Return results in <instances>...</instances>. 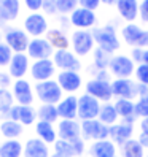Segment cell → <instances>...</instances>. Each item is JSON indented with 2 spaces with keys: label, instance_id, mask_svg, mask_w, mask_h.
I'll return each mask as SVG.
<instances>
[{
  "label": "cell",
  "instance_id": "obj_1",
  "mask_svg": "<svg viewBox=\"0 0 148 157\" xmlns=\"http://www.w3.org/2000/svg\"><path fill=\"white\" fill-rule=\"evenodd\" d=\"M92 36H94L97 48L104 49L108 54H115L121 48V40H119V36L116 33V27L113 24L94 27L92 29Z\"/></svg>",
  "mask_w": 148,
  "mask_h": 157
},
{
  "label": "cell",
  "instance_id": "obj_2",
  "mask_svg": "<svg viewBox=\"0 0 148 157\" xmlns=\"http://www.w3.org/2000/svg\"><path fill=\"white\" fill-rule=\"evenodd\" d=\"M35 97L40 100L43 105H58L59 101L64 98V90L61 89L59 82L56 79H48L42 82H35L34 86Z\"/></svg>",
  "mask_w": 148,
  "mask_h": 157
},
{
  "label": "cell",
  "instance_id": "obj_3",
  "mask_svg": "<svg viewBox=\"0 0 148 157\" xmlns=\"http://www.w3.org/2000/svg\"><path fill=\"white\" fill-rule=\"evenodd\" d=\"M119 33H121V38L127 46L148 49V29H143L135 22H131V24H124Z\"/></svg>",
  "mask_w": 148,
  "mask_h": 157
},
{
  "label": "cell",
  "instance_id": "obj_4",
  "mask_svg": "<svg viewBox=\"0 0 148 157\" xmlns=\"http://www.w3.org/2000/svg\"><path fill=\"white\" fill-rule=\"evenodd\" d=\"M94 36H92V30H78L75 29L70 35V46L72 52L77 54L78 57H86L94 51Z\"/></svg>",
  "mask_w": 148,
  "mask_h": 157
},
{
  "label": "cell",
  "instance_id": "obj_5",
  "mask_svg": "<svg viewBox=\"0 0 148 157\" xmlns=\"http://www.w3.org/2000/svg\"><path fill=\"white\" fill-rule=\"evenodd\" d=\"M135 62L127 54H113L110 59L108 71L113 78H132L135 71Z\"/></svg>",
  "mask_w": 148,
  "mask_h": 157
},
{
  "label": "cell",
  "instance_id": "obj_6",
  "mask_svg": "<svg viewBox=\"0 0 148 157\" xmlns=\"http://www.w3.org/2000/svg\"><path fill=\"white\" fill-rule=\"evenodd\" d=\"M22 29L32 38H40L50 30L48 17L43 13H29L22 21Z\"/></svg>",
  "mask_w": 148,
  "mask_h": 157
},
{
  "label": "cell",
  "instance_id": "obj_7",
  "mask_svg": "<svg viewBox=\"0 0 148 157\" xmlns=\"http://www.w3.org/2000/svg\"><path fill=\"white\" fill-rule=\"evenodd\" d=\"M85 92L91 97L97 98L100 103H108L113 98L112 81H107V79H97V78L88 79L85 84Z\"/></svg>",
  "mask_w": 148,
  "mask_h": 157
},
{
  "label": "cell",
  "instance_id": "obj_8",
  "mask_svg": "<svg viewBox=\"0 0 148 157\" xmlns=\"http://www.w3.org/2000/svg\"><path fill=\"white\" fill-rule=\"evenodd\" d=\"M108 136H110V127L102 124L99 119H91V121L81 122V138L85 141L108 140Z\"/></svg>",
  "mask_w": 148,
  "mask_h": 157
},
{
  "label": "cell",
  "instance_id": "obj_9",
  "mask_svg": "<svg viewBox=\"0 0 148 157\" xmlns=\"http://www.w3.org/2000/svg\"><path fill=\"white\" fill-rule=\"evenodd\" d=\"M112 92L115 98L134 100V98H138V84L132 78H113Z\"/></svg>",
  "mask_w": 148,
  "mask_h": 157
},
{
  "label": "cell",
  "instance_id": "obj_10",
  "mask_svg": "<svg viewBox=\"0 0 148 157\" xmlns=\"http://www.w3.org/2000/svg\"><path fill=\"white\" fill-rule=\"evenodd\" d=\"M100 106H102V103L97 98L86 94V92L78 95V119H80V122L97 119L99 113H100Z\"/></svg>",
  "mask_w": 148,
  "mask_h": 157
},
{
  "label": "cell",
  "instance_id": "obj_11",
  "mask_svg": "<svg viewBox=\"0 0 148 157\" xmlns=\"http://www.w3.org/2000/svg\"><path fill=\"white\" fill-rule=\"evenodd\" d=\"M3 41L10 46L13 52H26L30 43V36L24 32V29L18 27H8L3 32Z\"/></svg>",
  "mask_w": 148,
  "mask_h": 157
},
{
  "label": "cell",
  "instance_id": "obj_12",
  "mask_svg": "<svg viewBox=\"0 0 148 157\" xmlns=\"http://www.w3.org/2000/svg\"><path fill=\"white\" fill-rule=\"evenodd\" d=\"M70 22L72 27H75L78 30H92L94 27H97V14L96 11L86 10V8L78 6L75 11L70 14Z\"/></svg>",
  "mask_w": 148,
  "mask_h": 157
},
{
  "label": "cell",
  "instance_id": "obj_13",
  "mask_svg": "<svg viewBox=\"0 0 148 157\" xmlns=\"http://www.w3.org/2000/svg\"><path fill=\"white\" fill-rule=\"evenodd\" d=\"M11 94L14 98V103L18 105H34L35 92L29 79H14L11 84Z\"/></svg>",
  "mask_w": 148,
  "mask_h": 157
},
{
  "label": "cell",
  "instance_id": "obj_14",
  "mask_svg": "<svg viewBox=\"0 0 148 157\" xmlns=\"http://www.w3.org/2000/svg\"><path fill=\"white\" fill-rule=\"evenodd\" d=\"M53 62L56 65V68H59V71H80L83 67L80 57L69 49L54 51Z\"/></svg>",
  "mask_w": 148,
  "mask_h": 157
},
{
  "label": "cell",
  "instance_id": "obj_15",
  "mask_svg": "<svg viewBox=\"0 0 148 157\" xmlns=\"http://www.w3.org/2000/svg\"><path fill=\"white\" fill-rule=\"evenodd\" d=\"M26 52L32 60H43V59H53L54 48L46 38L40 36V38H30V43L27 46Z\"/></svg>",
  "mask_w": 148,
  "mask_h": 157
},
{
  "label": "cell",
  "instance_id": "obj_16",
  "mask_svg": "<svg viewBox=\"0 0 148 157\" xmlns=\"http://www.w3.org/2000/svg\"><path fill=\"white\" fill-rule=\"evenodd\" d=\"M56 65H54L53 59H43V60H34L30 65V78L35 82L48 81L53 79V76L56 75Z\"/></svg>",
  "mask_w": 148,
  "mask_h": 157
},
{
  "label": "cell",
  "instance_id": "obj_17",
  "mask_svg": "<svg viewBox=\"0 0 148 157\" xmlns=\"http://www.w3.org/2000/svg\"><path fill=\"white\" fill-rule=\"evenodd\" d=\"M30 57L27 56V52H14L8 65V75L13 79H22L30 71Z\"/></svg>",
  "mask_w": 148,
  "mask_h": 157
},
{
  "label": "cell",
  "instance_id": "obj_18",
  "mask_svg": "<svg viewBox=\"0 0 148 157\" xmlns=\"http://www.w3.org/2000/svg\"><path fill=\"white\" fill-rule=\"evenodd\" d=\"M56 81L67 95H75V92H78L83 86L80 71H59L56 75Z\"/></svg>",
  "mask_w": 148,
  "mask_h": 157
},
{
  "label": "cell",
  "instance_id": "obj_19",
  "mask_svg": "<svg viewBox=\"0 0 148 157\" xmlns=\"http://www.w3.org/2000/svg\"><path fill=\"white\" fill-rule=\"evenodd\" d=\"M58 136L64 141H73L81 138V122L78 119H59L58 122Z\"/></svg>",
  "mask_w": 148,
  "mask_h": 157
},
{
  "label": "cell",
  "instance_id": "obj_20",
  "mask_svg": "<svg viewBox=\"0 0 148 157\" xmlns=\"http://www.w3.org/2000/svg\"><path fill=\"white\" fill-rule=\"evenodd\" d=\"M8 119H13V121L26 125H34L38 117H37V109L32 105H18L14 103L13 108L10 109V114H8Z\"/></svg>",
  "mask_w": 148,
  "mask_h": 157
},
{
  "label": "cell",
  "instance_id": "obj_21",
  "mask_svg": "<svg viewBox=\"0 0 148 157\" xmlns=\"http://www.w3.org/2000/svg\"><path fill=\"white\" fill-rule=\"evenodd\" d=\"M132 135H134V124L119 121L118 124L110 127V136L108 138L116 146H123L126 141L132 140Z\"/></svg>",
  "mask_w": 148,
  "mask_h": 157
},
{
  "label": "cell",
  "instance_id": "obj_22",
  "mask_svg": "<svg viewBox=\"0 0 148 157\" xmlns=\"http://www.w3.org/2000/svg\"><path fill=\"white\" fill-rule=\"evenodd\" d=\"M138 3H140L138 0H118L115 5L118 16L127 24L134 22L138 19Z\"/></svg>",
  "mask_w": 148,
  "mask_h": 157
},
{
  "label": "cell",
  "instance_id": "obj_23",
  "mask_svg": "<svg viewBox=\"0 0 148 157\" xmlns=\"http://www.w3.org/2000/svg\"><path fill=\"white\" fill-rule=\"evenodd\" d=\"M58 106L59 119H78V97L77 95H66Z\"/></svg>",
  "mask_w": 148,
  "mask_h": 157
},
{
  "label": "cell",
  "instance_id": "obj_24",
  "mask_svg": "<svg viewBox=\"0 0 148 157\" xmlns=\"http://www.w3.org/2000/svg\"><path fill=\"white\" fill-rule=\"evenodd\" d=\"M88 154L91 157H116L118 149H116V144L110 140H100V141H92Z\"/></svg>",
  "mask_w": 148,
  "mask_h": 157
},
{
  "label": "cell",
  "instance_id": "obj_25",
  "mask_svg": "<svg viewBox=\"0 0 148 157\" xmlns=\"http://www.w3.org/2000/svg\"><path fill=\"white\" fill-rule=\"evenodd\" d=\"M115 108L119 119L129 124H135L137 114H135V101L134 100H126V98H116L115 100Z\"/></svg>",
  "mask_w": 148,
  "mask_h": 157
},
{
  "label": "cell",
  "instance_id": "obj_26",
  "mask_svg": "<svg viewBox=\"0 0 148 157\" xmlns=\"http://www.w3.org/2000/svg\"><path fill=\"white\" fill-rule=\"evenodd\" d=\"M45 38L50 41V44L54 48V51H64L70 48V36L61 30L59 27H50V30L46 32Z\"/></svg>",
  "mask_w": 148,
  "mask_h": 157
},
{
  "label": "cell",
  "instance_id": "obj_27",
  "mask_svg": "<svg viewBox=\"0 0 148 157\" xmlns=\"http://www.w3.org/2000/svg\"><path fill=\"white\" fill-rule=\"evenodd\" d=\"M24 157H51L50 146L40 138H29L24 143Z\"/></svg>",
  "mask_w": 148,
  "mask_h": 157
},
{
  "label": "cell",
  "instance_id": "obj_28",
  "mask_svg": "<svg viewBox=\"0 0 148 157\" xmlns=\"http://www.w3.org/2000/svg\"><path fill=\"white\" fill-rule=\"evenodd\" d=\"M35 133H37V138H40V140L45 141L48 146L54 144L59 140L56 127H54V124H50V122L37 121L35 122Z\"/></svg>",
  "mask_w": 148,
  "mask_h": 157
},
{
  "label": "cell",
  "instance_id": "obj_29",
  "mask_svg": "<svg viewBox=\"0 0 148 157\" xmlns=\"http://www.w3.org/2000/svg\"><path fill=\"white\" fill-rule=\"evenodd\" d=\"M21 13V0H0V16L6 22H13Z\"/></svg>",
  "mask_w": 148,
  "mask_h": 157
},
{
  "label": "cell",
  "instance_id": "obj_30",
  "mask_svg": "<svg viewBox=\"0 0 148 157\" xmlns=\"http://www.w3.org/2000/svg\"><path fill=\"white\" fill-rule=\"evenodd\" d=\"M24 133V125L13 121V119H5L0 122V135L5 140H18Z\"/></svg>",
  "mask_w": 148,
  "mask_h": 157
},
{
  "label": "cell",
  "instance_id": "obj_31",
  "mask_svg": "<svg viewBox=\"0 0 148 157\" xmlns=\"http://www.w3.org/2000/svg\"><path fill=\"white\" fill-rule=\"evenodd\" d=\"M0 157H24V144L18 140H5L0 143Z\"/></svg>",
  "mask_w": 148,
  "mask_h": 157
},
{
  "label": "cell",
  "instance_id": "obj_32",
  "mask_svg": "<svg viewBox=\"0 0 148 157\" xmlns=\"http://www.w3.org/2000/svg\"><path fill=\"white\" fill-rule=\"evenodd\" d=\"M97 119L102 124L108 125V127H112V125H115V124L119 122V116H118L116 108H115V105L112 103V101H108V103H102Z\"/></svg>",
  "mask_w": 148,
  "mask_h": 157
},
{
  "label": "cell",
  "instance_id": "obj_33",
  "mask_svg": "<svg viewBox=\"0 0 148 157\" xmlns=\"http://www.w3.org/2000/svg\"><path fill=\"white\" fill-rule=\"evenodd\" d=\"M119 154L121 157H145V149L142 147V144L138 143L137 138L126 141L123 146H119Z\"/></svg>",
  "mask_w": 148,
  "mask_h": 157
},
{
  "label": "cell",
  "instance_id": "obj_34",
  "mask_svg": "<svg viewBox=\"0 0 148 157\" xmlns=\"http://www.w3.org/2000/svg\"><path fill=\"white\" fill-rule=\"evenodd\" d=\"M37 117L38 121H43V122H50V124H54L59 121V113H58V106L56 105H40L37 108Z\"/></svg>",
  "mask_w": 148,
  "mask_h": 157
},
{
  "label": "cell",
  "instance_id": "obj_35",
  "mask_svg": "<svg viewBox=\"0 0 148 157\" xmlns=\"http://www.w3.org/2000/svg\"><path fill=\"white\" fill-rule=\"evenodd\" d=\"M14 105V98L10 89H0V119L5 121L8 119L10 109Z\"/></svg>",
  "mask_w": 148,
  "mask_h": 157
},
{
  "label": "cell",
  "instance_id": "obj_36",
  "mask_svg": "<svg viewBox=\"0 0 148 157\" xmlns=\"http://www.w3.org/2000/svg\"><path fill=\"white\" fill-rule=\"evenodd\" d=\"M110 59H112V54L105 52L104 49L97 48V49L92 51V65L97 70H108Z\"/></svg>",
  "mask_w": 148,
  "mask_h": 157
},
{
  "label": "cell",
  "instance_id": "obj_37",
  "mask_svg": "<svg viewBox=\"0 0 148 157\" xmlns=\"http://www.w3.org/2000/svg\"><path fill=\"white\" fill-rule=\"evenodd\" d=\"M51 157H75V152H73V147H72L70 141L58 140L53 144Z\"/></svg>",
  "mask_w": 148,
  "mask_h": 157
},
{
  "label": "cell",
  "instance_id": "obj_38",
  "mask_svg": "<svg viewBox=\"0 0 148 157\" xmlns=\"http://www.w3.org/2000/svg\"><path fill=\"white\" fill-rule=\"evenodd\" d=\"M56 5H58V14L70 16L78 8V0H56Z\"/></svg>",
  "mask_w": 148,
  "mask_h": 157
},
{
  "label": "cell",
  "instance_id": "obj_39",
  "mask_svg": "<svg viewBox=\"0 0 148 157\" xmlns=\"http://www.w3.org/2000/svg\"><path fill=\"white\" fill-rule=\"evenodd\" d=\"M13 51L10 49V46H8L5 41L0 43V68H8L11 62V57H13Z\"/></svg>",
  "mask_w": 148,
  "mask_h": 157
},
{
  "label": "cell",
  "instance_id": "obj_40",
  "mask_svg": "<svg viewBox=\"0 0 148 157\" xmlns=\"http://www.w3.org/2000/svg\"><path fill=\"white\" fill-rule=\"evenodd\" d=\"M134 78L137 84L140 86H148V65L146 63H138L134 71Z\"/></svg>",
  "mask_w": 148,
  "mask_h": 157
},
{
  "label": "cell",
  "instance_id": "obj_41",
  "mask_svg": "<svg viewBox=\"0 0 148 157\" xmlns=\"http://www.w3.org/2000/svg\"><path fill=\"white\" fill-rule=\"evenodd\" d=\"M135 114L137 117H148V97H138L135 101Z\"/></svg>",
  "mask_w": 148,
  "mask_h": 157
},
{
  "label": "cell",
  "instance_id": "obj_42",
  "mask_svg": "<svg viewBox=\"0 0 148 157\" xmlns=\"http://www.w3.org/2000/svg\"><path fill=\"white\" fill-rule=\"evenodd\" d=\"M42 11H43V14H45L46 17H48V16H56V14H58L56 0H43Z\"/></svg>",
  "mask_w": 148,
  "mask_h": 157
},
{
  "label": "cell",
  "instance_id": "obj_43",
  "mask_svg": "<svg viewBox=\"0 0 148 157\" xmlns=\"http://www.w3.org/2000/svg\"><path fill=\"white\" fill-rule=\"evenodd\" d=\"M138 19L143 24H148V0H140L138 3Z\"/></svg>",
  "mask_w": 148,
  "mask_h": 157
},
{
  "label": "cell",
  "instance_id": "obj_44",
  "mask_svg": "<svg viewBox=\"0 0 148 157\" xmlns=\"http://www.w3.org/2000/svg\"><path fill=\"white\" fill-rule=\"evenodd\" d=\"M24 6L30 13H38V11H42L43 0H24Z\"/></svg>",
  "mask_w": 148,
  "mask_h": 157
},
{
  "label": "cell",
  "instance_id": "obj_45",
  "mask_svg": "<svg viewBox=\"0 0 148 157\" xmlns=\"http://www.w3.org/2000/svg\"><path fill=\"white\" fill-rule=\"evenodd\" d=\"M70 144H72V147H73V152H75V157H80V155H83L85 154V140L83 138H78V140H73V141H70Z\"/></svg>",
  "mask_w": 148,
  "mask_h": 157
},
{
  "label": "cell",
  "instance_id": "obj_46",
  "mask_svg": "<svg viewBox=\"0 0 148 157\" xmlns=\"http://www.w3.org/2000/svg\"><path fill=\"white\" fill-rule=\"evenodd\" d=\"M100 5H102L100 0H78V6L86 8V10H91V11H96Z\"/></svg>",
  "mask_w": 148,
  "mask_h": 157
},
{
  "label": "cell",
  "instance_id": "obj_47",
  "mask_svg": "<svg viewBox=\"0 0 148 157\" xmlns=\"http://www.w3.org/2000/svg\"><path fill=\"white\" fill-rule=\"evenodd\" d=\"M11 76L8 75V71H3L2 68H0V89H8V87H11Z\"/></svg>",
  "mask_w": 148,
  "mask_h": 157
},
{
  "label": "cell",
  "instance_id": "obj_48",
  "mask_svg": "<svg viewBox=\"0 0 148 157\" xmlns=\"http://www.w3.org/2000/svg\"><path fill=\"white\" fill-rule=\"evenodd\" d=\"M143 51L145 49H142V48H132L131 49V59L135 62V65H138V63H142V60H143Z\"/></svg>",
  "mask_w": 148,
  "mask_h": 157
},
{
  "label": "cell",
  "instance_id": "obj_49",
  "mask_svg": "<svg viewBox=\"0 0 148 157\" xmlns=\"http://www.w3.org/2000/svg\"><path fill=\"white\" fill-rule=\"evenodd\" d=\"M137 140H138V143L142 144V147L146 151L148 149V133H145V132H140L138 133V136H137Z\"/></svg>",
  "mask_w": 148,
  "mask_h": 157
},
{
  "label": "cell",
  "instance_id": "obj_50",
  "mask_svg": "<svg viewBox=\"0 0 148 157\" xmlns=\"http://www.w3.org/2000/svg\"><path fill=\"white\" fill-rule=\"evenodd\" d=\"M140 132H145V133H148V117H143V119H140Z\"/></svg>",
  "mask_w": 148,
  "mask_h": 157
},
{
  "label": "cell",
  "instance_id": "obj_51",
  "mask_svg": "<svg viewBox=\"0 0 148 157\" xmlns=\"http://www.w3.org/2000/svg\"><path fill=\"white\" fill-rule=\"evenodd\" d=\"M138 97H148V86L138 84Z\"/></svg>",
  "mask_w": 148,
  "mask_h": 157
},
{
  "label": "cell",
  "instance_id": "obj_52",
  "mask_svg": "<svg viewBox=\"0 0 148 157\" xmlns=\"http://www.w3.org/2000/svg\"><path fill=\"white\" fill-rule=\"evenodd\" d=\"M118 0H100V3L105 5V6H115Z\"/></svg>",
  "mask_w": 148,
  "mask_h": 157
},
{
  "label": "cell",
  "instance_id": "obj_53",
  "mask_svg": "<svg viewBox=\"0 0 148 157\" xmlns=\"http://www.w3.org/2000/svg\"><path fill=\"white\" fill-rule=\"evenodd\" d=\"M142 63H146V65H148V49L143 51V60H142Z\"/></svg>",
  "mask_w": 148,
  "mask_h": 157
},
{
  "label": "cell",
  "instance_id": "obj_54",
  "mask_svg": "<svg viewBox=\"0 0 148 157\" xmlns=\"http://www.w3.org/2000/svg\"><path fill=\"white\" fill-rule=\"evenodd\" d=\"M6 24H8V22L3 19L2 16H0V29H5V27H6Z\"/></svg>",
  "mask_w": 148,
  "mask_h": 157
},
{
  "label": "cell",
  "instance_id": "obj_55",
  "mask_svg": "<svg viewBox=\"0 0 148 157\" xmlns=\"http://www.w3.org/2000/svg\"><path fill=\"white\" fill-rule=\"evenodd\" d=\"M3 41V32H2V29H0V43Z\"/></svg>",
  "mask_w": 148,
  "mask_h": 157
},
{
  "label": "cell",
  "instance_id": "obj_56",
  "mask_svg": "<svg viewBox=\"0 0 148 157\" xmlns=\"http://www.w3.org/2000/svg\"><path fill=\"white\" fill-rule=\"evenodd\" d=\"M145 157H148V154H146V155H145Z\"/></svg>",
  "mask_w": 148,
  "mask_h": 157
},
{
  "label": "cell",
  "instance_id": "obj_57",
  "mask_svg": "<svg viewBox=\"0 0 148 157\" xmlns=\"http://www.w3.org/2000/svg\"><path fill=\"white\" fill-rule=\"evenodd\" d=\"M116 157H118V155H116Z\"/></svg>",
  "mask_w": 148,
  "mask_h": 157
}]
</instances>
